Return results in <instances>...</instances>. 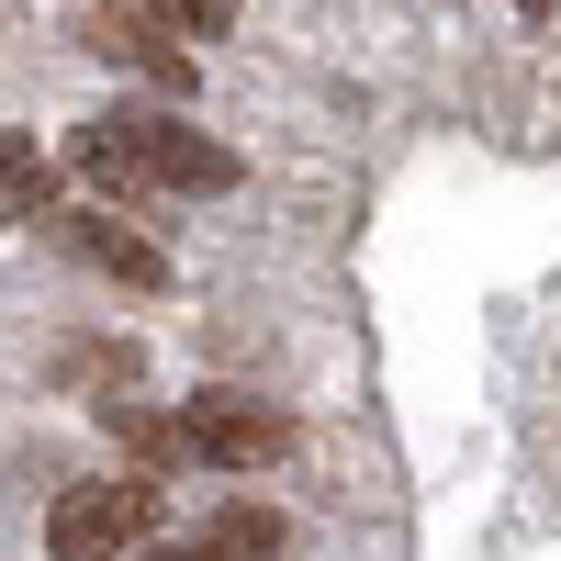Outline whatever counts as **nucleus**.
Listing matches in <instances>:
<instances>
[{
    "instance_id": "6",
    "label": "nucleus",
    "mask_w": 561,
    "mask_h": 561,
    "mask_svg": "<svg viewBox=\"0 0 561 561\" xmlns=\"http://www.w3.org/2000/svg\"><path fill=\"white\" fill-rule=\"evenodd\" d=\"M90 57H113V68H135L147 90H169V102H180V90L203 79V68H192V45H180V34H158L147 12H90Z\"/></svg>"
},
{
    "instance_id": "2",
    "label": "nucleus",
    "mask_w": 561,
    "mask_h": 561,
    "mask_svg": "<svg viewBox=\"0 0 561 561\" xmlns=\"http://www.w3.org/2000/svg\"><path fill=\"white\" fill-rule=\"evenodd\" d=\"M158 528V483L147 472H113V483H68L45 505V550L57 561H135Z\"/></svg>"
},
{
    "instance_id": "7",
    "label": "nucleus",
    "mask_w": 561,
    "mask_h": 561,
    "mask_svg": "<svg viewBox=\"0 0 561 561\" xmlns=\"http://www.w3.org/2000/svg\"><path fill=\"white\" fill-rule=\"evenodd\" d=\"M57 214V169L34 135H0V225H45Z\"/></svg>"
},
{
    "instance_id": "4",
    "label": "nucleus",
    "mask_w": 561,
    "mask_h": 561,
    "mask_svg": "<svg viewBox=\"0 0 561 561\" xmlns=\"http://www.w3.org/2000/svg\"><path fill=\"white\" fill-rule=\"evenodd\" d=\"M45 225H57V248H79L90 270H113V280H135V293H169V259H158L147 237H135V225H113L102 203H57Z\"/></svg>"
},
{
    "instance_id": "9",
    "label": "nucleus",
    "mask_w": 561,
    "mask_h": 561,
    "mask_svg": "<svg viewBox=\"0 0 561 561\" xmlns=\"http://www.w3.org/2000/svg\"><path fill=\"white\" fill-rule=\"evenodd\" d=\"M517 12H561V0H517Z\"/></svg>"
},
{
    "instance_id": "5",
    "label": "nucleus",
    "mask_w": 561,
    "mask_h": 561,
    "mask_svg": "<svg viewBox=\"0 0 561 561\" xmlns=\"http://www.w3.org/2000/svg\"><path fill=\"white\" fill-rule=\"evenodd\" d=\"M280 550H293L280 505H214L192 539H158V550H135V561H280Z\"/></svg>"
},
{
    "instance_id": "1",
    "label": "nucleus",
    "mask_w": 561,
    "mask_h": 561,
    "mask_svg": "<svg viewBox=\"0 0 561 561\" xmlns=\"http://www.w3.org/2000/svg\"><path fill=\"white\" fill-rule=\"evenodd\" d=\"M68 169L102 203H158V192H237V147H214L180 113H102L68 135Z\"/></svg>"
},
{
    "instance_id": "3",
    "label": "nucleus",
    "mask_w": 561,
    "mask_h": 561,
    "mask_svg": "<svg viewBox=\"0 0 561 561\" xmlns=\"http://www.w3.org/2000/svg\"><path fill=\"white\" fill-rule=\"evenodd\" d=\"M169 449L203 460V472H270V460H293V415L259 393H192L169 415Z\"/></svg>"
},
{
    "instance_id": "8",
    "label": "nucleus",
    "mask_w": 561,
    "mask_h": 561,
    "mask_svg": "<svg viewBox=\"0 0 561 561\" xmlns=\"http://www.w3.org/2000/svg\"><path fill=\"white\" fill-rule=\"evenodd\" d=\"M147 23L180 34V45H214L225 23H237V0H147Z\"/></svg>"
}]
</instances>
